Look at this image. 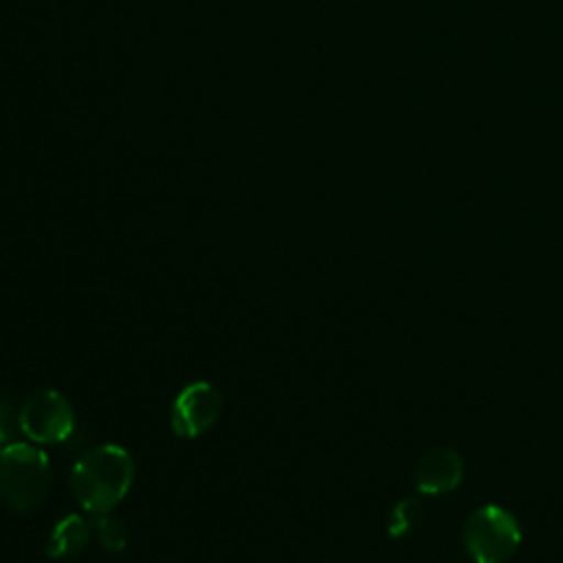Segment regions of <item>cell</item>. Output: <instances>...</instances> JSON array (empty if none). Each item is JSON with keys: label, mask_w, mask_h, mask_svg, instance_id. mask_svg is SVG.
Instances as JSON below:
<instances>
[{"label": "cell", "mask_w": 563, "mask_h": 563, "mask_svg": "<svg viewBox=\"0 0 563 563\" xmlns=\"http://www.w3.org/2000/svg\"><path fill=\"white\" fill-rule=\"evenodd\" d=\"M134 464L130 453L117 444L86 451L70 473V488L84 510L108 515L130 490Z\"/></svg>", "instance_id": "6da1fadb"}, {"label": "cell", "mask_w": 563, "mask_h": 563, "mask_svg": "<svg viewBox=\"0 0 563 563\" xmlns=\"http://www.w3.org/2000/svg\"><path fill=\"white\" fill-rule=\"evenodd\" d=\"M51 462L33 444L9 442L0 449V499L15 512L33 510L48 493Z\"/></svg>", "instance_id": "7a4b0ae2"}, {"label": "cell", "mask_w": 563, "mask_h": 563, "mask_svg": "<svg viewBox=\"0 0 563 563\" xmlns=\"http://www.w3.org/2000/svg\"><path fill=\"white\" fill-rule=\"evenodd\" d=\"M462 541L475 563H504L517 552L521 528L512 512L488 504L466 517Z\"/></svg>", "instance_id": "3957f363"}, {"label": "cell", "mask_w": 563, "mask_h": 563, "mask_svg": "<svg viewBox=\"0 0 563 563\" xmlns=\"http://www.w3.org/2000/svg\"><path fill=\"white\" fill-rule=\"evenodd\" d=\"M20 429L37 444H59L70 438L75 429V413L70 402L53 391L40 389L31 394L20 407Z\"/></svg>", "instance_id": "277c9868"}, {"label": "cell", "mask_w": 563, "mask_h": 563, "mask_svg": "<svg viewBox=\"0 0 563 563\" xmlns=\"http://www.w3.org/2000/svg\"><path fill=\"white\" fill-rule=\"evenodd\" d=\"M220 394L213 385L196 380L187 385L174 400L172 429L178 438H196L205 433L220 416Z\"/></svg>", "instance_id": "5b68a950"}, {"label": "cell", "mask_w": 563, "mask_h": 563, "mask_svg": "<svg viewBox=\"0 0 563 563\" xmlns=\"http://www.w3.org/2000/svg\"><path fill=\"white\" fill-rule=\"evenodd\" d=\"M464 475V462L457 451L438 446L422 453L418 466H416V484L418 490L427 495L449 493L455 486H460Z\"/></svg>", "instance_id": "8992f818"}, {"label": "cell", "mask_w": 563, "mask_h": 563, "mask_svg": "<svg viewBox=\"0 0 563 563\" xmlns=\"http://www.w3.org/2000/svg\"><path fill=\"white\" fill-rule=\"evenodd\" d=\"M90 539V528L79 515L64 517L51 532L48 541V554L53 559H66L84 550V545Z\"/></svg>", "instance_id": "52a82bcc"}, {"label": "cell", "mask_w": 563, "mask_h": 563, "mask_svg": "<svg viewBox=\"0 0 563 563\" xmlns=\"http://www.w3.org/2000/svg\"><path fill=\"white\" fill-rule=\"evenodd\" d=\"M422 517V506L416 499H402L394 506L391 515H389V523H387V532L391 537H405L413 530V526L420 521Z\"/></svg>", "instance_id": "ba28073f"}, {"label": "cell", "mask_w": 563, "mask_h": 563, "mask_svg": "<svg viewBox=\"0 0 563 563\" xmlns=\"http://www.w3.org/2000/svg\"><path fill=\"white\" fill-rule=\"evenodd\" d=\"M95 530H97V537H99V543L110 550V552H119L125 548V541H128V530H125V523L117 517H110V515H99L97 523H95Z\"/></svg>", "instance_id": "9c48e42d"}, {"label": "cell", "mask_w": 563, "mask_h": 563, "mask_svg": "<svg viewBox=\"0 0 563 563\" xmlns=\"http://www.w3.org/2000/svg\"><path fill=\"white\" fill-rule=\"evenodd\" d=\"M20 411H15L11 400L0 398V449L7 446L15 433V429L20 427Z\"/></svg>", "instance_id": "30bf717a"}]
</instances>
